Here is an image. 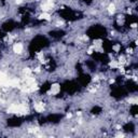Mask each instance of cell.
<instances>
[{"mask_svg":"<svg viewBox=\"0 0 138 138\" xmlns=\"http://www.w3.org/2000/svg\"><path fill=\"white\" fill-rule=\"evenodd\" d=\"M60 92H61V85H60V84L54 83V84H52V85H51L50 93L52 95H56V94H58Z\"/></svg>","mask_w":138,"mask_h":138,"instance_id":"6da1fadb","label":"cell"},{"mask_svg":"<svg viewBox=\"0 0 138 138\" xmlns=\"http://www.w3.org/2000/svg\"><path fill=\"white\" fill-rule=\"evenodd\" d=\"M41 8H42V10H43V12H47V11L52 10V8H53L52 1H51V0H47V1L43 2V4L41 5Z\"/></svg>","mask_w":138,"mask_h":138,"instance_id":"7a4b0ae2","label":"cell"},{"mask_svg":"<svg viewBox=\"0 0 138 138\" xmlns=\"http://www.w3.org/2000/svg\"><path fill=\"white\" fill-rule=\"evenodd\" d=\"M13 52L17 53V54H21L23 52V44L22 43H15L13 46Z\"/></svg>","mask_w":138,"mask_h":138,"instance_id":"3957f363","label":"cell"},{"mask_svg":"<svg viewBox=\"0 0 138 138\" xmlns=\"http://www.w3.org/2000/svg\"><path fill=\"white\" fill-rule=\"evenodd\" d=\"M33 107H35V110L37 112H43V110H44V106L42 103H35L33 104Z\"/></svg>","mask_w":138,"mask_h":138,"instance_id":"277c9868","label":"cell"},{"mask_svg":"<svg viewBox=\"0 0 138 138\" xmlns=\"http://www.w3.org/2000/svg\"><path fill=\"white\" fill-rule=\"evenodd\" d=\"M40 17H41L42 19H46V21H50V19H51V15H50V14L47 13V12H43V13H42L41 15H40Z\"/></svg>","mask_w":138,"mask_h":138,"instance_id":"5b68a950","label":"cell"},{"mask_svg":"<svg viewBox=\"0 0 138 138\" xmlns=\"http://www.w3.org/2000/svg\"><path fill=\"white\" fill-rule=\"evenodd\" d=\"M108 11H109V13H114V11H115V5L114 4H110L108 7Z\"/></svg>","mask_w":138,"mask_h":138,"instance_id":"8992f818","label":"cell"}]
</instances>
